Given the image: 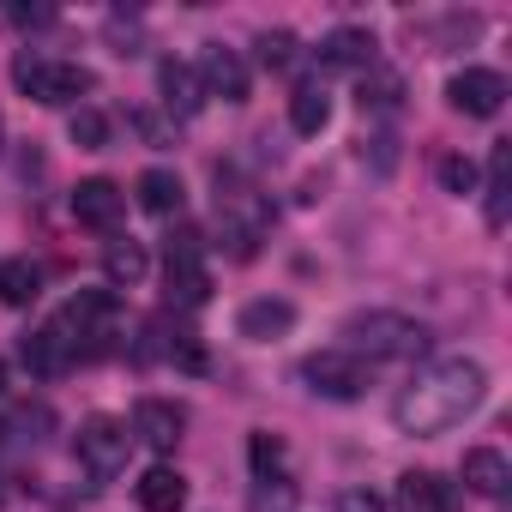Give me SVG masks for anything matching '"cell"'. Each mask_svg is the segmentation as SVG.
Segmentation results:
<instances>
[{"label":"cell","mask_w":512,"mask_h":512,"mask_svg":"<svg viewBox=\"0 0 512 512\" xmlns=\"http://www.w3.org/2000/svg\"><path fill=\"white\" fill-rule=\"evenodd\" d=\"M338 512H392V500L374 494V488H344L338 494Z\"/></svg>","instance_id":"cell-29"},{"label":"cell","mask_w":512,"mask_h":512,"mask_svg":"<svg viewBox=\"0 0 512 512\" xmlns=\"http://www.w3.org/2000/svg\"><path fill=\"white\" fill-rule=\"evenodd\" d=\"M428 344H434V332L398 308H368V314L344 320V350L362 356L368 368L374 362H416V356H428Z\"/></svg>","instance_id":"cell-2"},{"label":"cell","mask_w":512,"mask_h":512,"mask_svg":"<svg viewBox=\"0 0 512 512\" xmlns=\"http://www.w3.org/2000/svg\"><path fill=\"white\" fill-rule=\"evenodd\" d=\"M145 241H133V235H115V241H103V278L109 284H121V290H133L139 278H145Z\"/></svg>","instance_id":"cell-20"},{"label":"cell","mask_w":512,"mask_h":512,"mask_svg":"<svg viewBox=\"0 0 512 512\" xmlns=\"http://www.w3.org/2000/svg\"><path fill=\"white\" fill-rule=\"evenodd\" d=\"M217 223H223V241H229L235 260H253V253H260L266 223H272V211H266V199L253 193V187L217 175Z\"/></svg>","instance_id":"cell-3"},{"label":"cell","mask_w":512,"mask_h":512,"mask_svg":"<svg viewBox=\"0 0 512 512\" xmlns=\"http://www.w3.org/2000/svg\"><path fill=\"white\" fill-rule=\"evenodd\" d=\"M356 97H362V109H398V97H404V79H398L392 67H380V61H374V67L362 73V91H356Z\"/></svg>","instance_id":"cell-24"},{"label":"cell","mask_w":512,"mask_h":512,"mask_svg":"<svg viewBox=\"0 0 512 512\" xmlns=\"http://www.w3.org/2000/svg\"><path fill=\"white\" fill-rule=\"evenodd\" d=\"M374 31H356V25H338L326 43H320V67H350V73H368L380 55H374Z\"/></svg>","instance_id":"cell-16"},{"label":"cell","mask_w":512,"mask_h":512,"mask_svg":"<svg viewBox=\"0 0 512 512\" xmlns=\"http://www.w3.org/2000/svg\"><path fill=\"white\" fill-rule=\"evenodd\" d=\"M181 428H187V410L175 398H139L133 404V440H145L151 452H175Z\"/></svg>","instance_id":"cell-10"},{"label":"cell","mask_w":512,"mask_h":512,"mask_svg":"<svg viewBox=\"0 0 512 512\" xmlns=\"http://www.w3.org/2000/svg\"><path fill=\"white\" fill-rule=\"evenodd\" d=\"M199 85H205V97H223V103H247V61L229 49V43H205V55H199Z\"/></svg>","instance_id":"cell-9"},{"label":"cell","mask_w":512,"mask_h":512,"mask_svg":"<svg viewBox=\"0 0 512 512\" xmlns=\"http://www.w3.org/2000/svg\"><path fill=\"white\" fill-rule=\"evenodd\" d=\"M25 362H31V374H67V368L79 362V344L67 338V326H61V320H49L43 332H31V338H25Z\"/></svg>","instance_id":"cell-15"},{"label":"cell","mask_w":512,"mask_h":512,"mask_svg":"<svg viewBox=\"0 0 512 512\" xmlns=\"http://www.w3.org/2000/svg\"><path fill=\"white\" fill-rule=\"evenodd\" d=\"M440 187L446 193H476V163L470 157H440Z\"/></svg>","instance_id":"cell-28"},{"label":"cell","mask_w":512,"mask_h":512,"mask_svg":"<svg viewBox=\"0 0 512 512\" xmlns=\"http://www.w3.org/2000/svg\"><path fill=\"white\" fill-rule=\"evenodd\" d=\"M133 494H139V506H145V512H181V506H187V476H181V470H169V464H151V470L139 476V488H133Z\"/></svg>","instance_id":"cell-18"},{"label":"cell","mask_w":512,"mask_h":512,"mask_svg":"<svg viewBox=\"0 0 512 512\" xmlns=\"http://www.w3.org/2000/svg\"><path fill=\"white\" fill-rule=\"evenodd\" d=\"M302 380H308V392L350 404V398H362V392L374 386V368H368L362 356H350V350H320V356L302 362Z\"/></svg>","instance_id":"cell-7"},{"label":"cell","mask_w":512,"mask_h":512,"mask_svg":"<svg viewBox=\"0 0 512 512\" xmlns=\"http://www.w3.org/2000/svg\"><path fill=\"white\" fill-rule=\"evenodd\" d=\"M296 55H302V49H296V37H290V31H266V37H260V61H266L272 73L296 67Z\"/></svg>","instance_id":"cell-27"},{"label":"cell","mask_w":512,"mask_h":512,"mask_svg":"<svg viewBox=\"0 0 512 512\" xmlns=\"http://www.w3.org/2000/svg\"><path fill=\"white\" fill-rule=\"evenodd\" d=\"M464 488L482 494V500H500V494L512 488V464H506L494 446H470V452H464Z\"/></svg>","instance_id":"cell-17"},{"label":"cell","mask_w":512,"mask_h":512,"mask_svg":"<svg viewBox=\"0 0 512 512\" xmlns=\"http://www.w3.org/2000/svg\"><path fill=\"white\" fill-rule=\"evenodd\" d=\"M0 139H7V133H0Z\"/></svg>","instance_id":"cell-31"},{"label":"cell","mask_w":512,"mask_h":512,"mask_svg":"<svg viewBox=\"0 0 512 512\" xmlns=\"http://www.w3.org/2000/svg\"><path fill=\"white\" fill-rule=\"evenodd\" d=\"M79 464L91 482H115L127 470V452H133V428L121 416H85L79 422V440H73Z\"/></svg>","instance_id":"cell-5"},{"label":"cell","mask_w":512,"mask_h":512,"mask_svg":"<svg viewBox=\"0 0 512 512\" xmlns=\"http://www.w3.org/2000/svg\"><path fill=\"white\" fill-rule=\"evenodd\" d=\"M506 205H512V145L500 139L494 157H488V187H482V211H488L494 229L506 223Z\"/></svg>","instance_id":"cell-22"},{"label":"cell","mask_w":512,"mask_h":512,"mask_svg":"<svg viewBox=\"0 0 512 512\" xmlns=\"http://www.w3.org/2000/svg\"><path fill=\"white\" fill-rule=\"evenodd\" d=\"M247 458H253V476H260V482L284 476V440L278 434H253L247 440Z\"/></svg>","instance_id":"cell-25"},{"label":"cell","mask_w":512,"mask_h":512,"mask_svg":"<svg viewBox=\"0 0 512 512\" xmlns=\"http://www.w3.org/2000/svg\"><path fill=\"white\" fill-rule=\"evenodd\" d=\"M398 506L404 512H458V488L434 470H404L398 476Z\"/></svg>","instance_id":"cell-13"},{"label":"cell","mask_w":512,"mask_h":512,"mask_svg":"<svg viewBox=\"0 0 512 512\" xmlns=\"http://www.w3.org/2000/svg\"><path fill=\"white\" fill-rule=\"evenodd\" d=\"M506 73H494V67H464V73H452V85H446V103L458 109V115H476V121H488V115H500L506 109Z\"/></svg>","instance_id":"cell-8"},{"label":"cell","mask_w":512,"mask_h":512,"mask_svg":"<svg viewBox=\"0 0 512 512\" xmlns=\"http://www.w3.org/2000/svg\"><path fill=\"white\" fill-rule=\"evenodd\" d=\"M157 91H163V109L181 115V121H193L205 109V85H199V73L187 61H163L157 67Z\"/></svg>","instance_id":"cell-14"},{"label":"cell","mask_w":512,"mask_h":512,"mask_svg":"<svg viewBox=\"0 0 512 512\" xmlns=\"http://www.w3.org/2000/svg\"><path fill=\"white\" fill-rule=\"evenodd\" d=\"M169 296L181 308H199L211 296V272H205V235L193 223H181L169 235Z\"/></svg>","instance_id":"cell-6"},{"label":"cell","mask_w":512,"mask_h":512,"mask_svg":"<svg viewBox=\"0 0 512 512\" xmlns=\"http://www.w3.org/2000/svg\"><path fill=\"white\" fill-rule=\"evenodd\" d=\"M290 326H296V302H284V296H260V302H247V308L235 314V332L253 338V344H272V338H284Z\"/></svg>","instance_id":"cell-12"},{"label":"cell","mask_w":512,"mask_h":512,"mask_svg":"<svg viewBox=\"0 0 512 512\" xmlns=\"http://www.w3.org/2000/svg\"><path fill=\"white\" fill-rule=\"evenodd\" d=\"M121 211H127V193H121L109 175H91V181L73 187V217H79L85 229H115Z\"/></svg>","instance_id":"cell-11"},{"label":"cell","mask_w":512,"mask_h":512,"mask_svg":"<svg viewBox=\"0 0 512 512\" xmlns=\"http://www.w3.org/2000/svg\"><path fill=\"white\" fill-rule=\"evenodd\" d=\"M13 79H19V91H25L31 103H49V109L79 103V97L97 91L91 67H79V61H49V55H25V61L13 67Z\"/></svg>","instance_id":"cell-4"},{"label":"cell","mask_w":512,"mask_h":512,"mask_svg":"<svg viewBox=\"0 0 512 512\" xmlns=\"http://www.w3.org/2000/svg\"><path fill=\"white\" fill-rule=\"evenodd\" d=\"M482 392H488V374H482V362H470V356H446V362H428V368H416V380L392 398V422L404 428V434H446V428H458L476 404H482Z\"/></svg>","instance_id":"cell-1"},{"label":"cell","mask_w":512,"mask_h":512,"mask_svg":"<svg viewBox=\"0 0 512 512\" xmlns=\"http://www.w3.org/2000/svg\"><path fill=\"white\" fill-rule=\"evenodd\" d=\"M326 121H332V91H326L320 79L296 85V91H290V127L314 139V133H326Z\"/></svg>","instance_id":"cell-21"},{"label":"cell","mask_w":512,"mask_h":512,"mask_svg":"<svg viewBox=\"0 0 512 512\" xmlns=\"http://www.w3.org/2000/svg\"><path fill=\"white\" fill-rule=\"evenodd\" d=\"M67 133H73V145H79V151H103V145H109V115H97V109H79Z\"/></svg>","instance_id":"cell-26"},{"label":"cell","mask_w":512,"mask_h":512,"mask_svg":"<svg viewBox=\"0 0 512 512\" xmlns=\"http://www.w3.org/2000/svg\"><path fill=\"white\" fill-rule=\"evenodd\" d=\"M43 296V272L31 260H0V302L7 308H31Z\"/></svg>","instance_id":"cell-23"},{"label":"cell","mask_w":512,"mask_h":512,"mask_svg":"<svg viewBox=\"0 0 512 512\" xmlns=\"http://www.w3.org/2000/svg\"><path fill=\"white\" fill-rule=\"evenodd\" d=\"M133 193H139V205H145L151 217H181V205H187V187H181L175 169H145Z\"/></svg>","instance_id":"cell-19"},{"label":"cell","mask_w":512,"mask_h":512,"mask_svg":"<svg viewBox=\"0 0 512 512\" xmlns=\"http://www.w3.org/2000/svg\"><path fill=\"white\" fill-rule=\"evenodd\" d=\"M368 145H374V169H392V163H398V151H392V133H374ZM368 145H362V151H368Z\"/></svg>","instance_id":"cell-30"}]
</instances>
